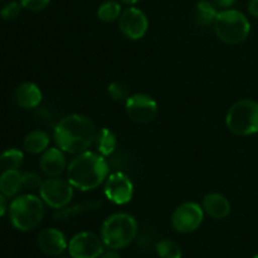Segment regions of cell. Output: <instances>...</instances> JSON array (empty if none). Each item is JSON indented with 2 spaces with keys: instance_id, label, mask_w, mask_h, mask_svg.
Here are the masks:
<instances>
[{
  "instance_id": "34",
  "label": "cell",
  "mask_w": 258,
  "mask_h": 258,
  "mask_svg": "<svg viewBox=\"0 0 258 258\" xmlns=\"http://www.w3.org/2000/svg\"><path fill=\"white\" fill-rule=\"evenodd\" d=\"M252 258H258V253H257V254H254V256L252 257Z\"/></svg>"
},
{
  "instance_id": "12",
  "label": "cell",
  "mask_w": 258,
  "mask_h": 258,
  "mask_svg": "<svg viewBox=\"0 0 258 258\" xmlns=\"http://www.w3.org/2000/svg\"><path fill=\"white\" fill-rule=\"evenodd\" d=\"M125 110L134 122L149 123L158 115V103L146 93H134L125 101Z\"/></svg>"
},
{
  "instance_id": "22",
  "label": "cell",
  "mask_w": 258,
  "mask_h": 258,
  "mask_svg": "<svg viewBox=\"0 0 258 258\" xmlns=\"http://www.w3.org/2000/svg\"><path fill=\"white\" fill-rule=\"evenodd\" d=\"M24 161V154L15 148L7 149L0 154V168L3 170H17Z\"/></svg>"
},
{
  "instance_id": "8",
  "label": "cell",
  "mask_w": 258,
  "mask_h": 258,
  "mask_svg": "<svg viewBox=\"0 0 258 258\" xmlns=\"http://www.w3.org/2000/svg\"><path fill=\"white\" fill-rule=\"evenodd\" d=\"M206 213L203 207L196 202H185L175 208L171 214V227L178 233H191L203 223Z\"/></svg>"
},
{
  "instance_id": "11",
  "label": "cell",
  "mask_w": 258,
  "mask_h": 258,
  "mask_svg": "<svg viewBox=\"0 0 258 258\" xmlns=\"http://www.w3.org/2000/svg\"><path fill=\"white\" fill-rule=\"evenodd\" d=\"M117 22L121 33L130 40L141 39L148 33V17L143 10L134 5H130L125 10H122Z\"/></svg>"
},
{
  "instance_id": "6",
  "label": "cell",
  "mask_w": 258,
  "mask_h": 258,
  "mask_svg": "<svg viewBox=\"0 0 258 258\" xmlns=\"http://www.w3.org/2000/svg\"><path fill=\"white\" fill-rule=\"evenodd\" d=\"M226 126L237 136H249L258 133V102L254 100H239L228 108Z\"/></svg>"
},
{
  "instance_id": "33",
  "label": "cell",
  "mask_w": 258,
  "mask_h": 258,
  "mask_svg": "<svg viewBox=\"0 0 258 258\" xmlns=\"http://www.w3.org/2000/svg\"><path fill=\"white\" fill-rule=\"evenodd\" d=\"M120 2H122L123 4L126 5H135L138 4L139 2H141V0H120Z\"/></svg>"
},
{
  "instance_id": "13",
  "label": "cell",
  "mask_w": 258,
  "mask_h": 258,
  "mask_svg": "<svg viewBox=\"0 0 258 258\" xmlns=\"http://www.w3.org/2000/svg\"><path fill=\"white\" fill-rule=\"evenodd\" d=\"M38 247L44 254L50 257H58L68 248V241L64 233L57 228L43 229L37 239Z\"/></svg>"
},
{
  "instance_id": "16",
  "label": "cell",
  "mask_w": 258,
  "mask_h": 258,
  "mask_svg": "<svg viewBox=\"0 0 258 258\" xmlns=\"http://www.w3.org/2000/svg\"><path fill=\"white\" fill-rule=\"evenodd\" d=\"M15 102L19 107L25 110H32L38 107L42 102V91L35 83L33 82H23L17 87L14 93Z\"/></svg>"
},
{
  "instance_id": "9",
  "label": "cell",
  "mask_w": 258,
  "mask_h": 258,
  "mask_svg": "<svg viewBox=\"0 0 258 258\" xmlns=\"http://www.w3.org/2000/svg\"><path fill=\"white\" fill-rule=\"evenodd\" d=\"M67 251L71 258H100L105 252V244L101 236L83 231L70 239Z\"/></svg>"
},
{
  "instance_id": "20",
  "label": "cell",
  "mask_w": 258,
  "mask_h": 258,
  "mask_svg": "<svg viewBox=\"0 0 258 258\" xmlns=\"http://www.w3.org/2000/svg\"><path fill=\"white\" fill-rule=\"evenodd\" d=\"M218 13V8L212 0H199L194 10V18L198 25L209 27V25H213Z\"/></svg>"
},
{
  "instance_id": "14",
  "label": "cell",
  "mask_w": 258,
  "mask_h": 258,
  "mask_svg": "<svg viewBox=\"0 0 258 258\" xmlns=\"http://www.w3.org/2000/svg\"><path fill=\"white\" fill-rule=\"evenodd\" d=\"M67 159L64 151L58 146L48 148L43 154H40L39 168L47 178H57L67 170Z\"/></svg>"
},
{
  "instance_id": "28",
  "label": "cell",
  "mask_w": 258,
  "mask_h": 258,
  "mask_svg": "<svg viewBox=\"0 0 258 258\" xmlns=\"http://www.w3.org/2000/svg\"><path fill=\"white\" fill-rule=\"evenodd\" d=\"M20 5L29 12H42L49 5L50 0H19Z\"/></svg>"
},
{
  "instance_id": "23",
  "label": "cell",
  "mask_w": 258,
  "mask_h": 258,
  "mask_svg": "<svg viewBox=\"0 0 258 258\" xmlns=\"http://www.w3.org/2000/svg\"><path fill=\"white\" fill-rule=\"evenodd\" d=\"M121 13H122V8L120 3L116 0H107L98 7L97 18L101 22L112 23L118 20Z\"/></svg>"
},
{
  "instance_id": "27",
  "label": "cell",
  "mask_w": 258,
  "mask_h": 258,
  "mask_svg": "<svg viewBox=\"0 0 258 258\" xmlns=\"http://www.w3.org/2000/svg\"><path fill=\"white\" fill-rule=\"evenodd\" d=\"M22 10V5L18 2H9L2 8L0 10V17L5 20H13L20 14Z\"/></svg>"
},
{
  "instance_id": "1",
  "label": "cell",
  "mask_w": 258,
  "mask_h": 258,
  "mask_svg": "<svg viewBox=\"0 0 258 258\" xmlns=\"http://www.w3.org/2000/svg\"><path fill=\"white\" fill-rule=\"evenodd\" d=\"M96 133L97 128L90 118L72 113L58 121L53 128V139L60 150L77 155L93 145Z\"/></svg>"
},
{
  "instance_id": "15",
  "label": "cell",
  "mask_w": 258,
  "mask_h": 258,
  "mask_svg": "<svg viewBox=\"0 0 258 258\" xmlns=\"http://www.w3.org/2000/svg\"><path fill=\"white\" fill-rule=\"evenodd\" d=\"M202 207L207 216L213 219L227 218L231 213V203L228 198L221 193H208L202 201Z\"/></svg>"
},
{
  "instance_id": "3",
  "label": "cell",
  "mask_w": 258,
  "mask_h": 258,
  "mask_svg": "<svg viewBox=\"0 0 258 258\" xmlns=\"http://www.w3.org/2000/svg\"><path fill=\"white\" fill-rule=\"evenodd\" d=\"M139 232L138 221L130 213L118 212L108 216L101 227V238L106 248L122 249L130 246Z\"/></svg>"
},
{
  "instance_id": "24",
  "label": "cell",
  "mask_w": 258,
  "mask_h": 258,
  "mask_svg": "<svg viewBox=\"0 0 258 258\" xmlns=\"http://www.w3.org/2000/svg\"><path fill=\"white\" fill-rule=\"evenodd\" d=\"M156 254L159 258H181L183 251L176 242L171 239H161L156 243Z\"/></svg>"
},
{
  "instance_id": "18",
  "label": "cell",
  "mask_w": 258,
  "mask_h": 258,
  "mask_svg": "<svg viewBox=\"0 0 258 258\" xmlns=\"http://www.w3.org/2000/svg\"><path fill=\"white\" fill-rule=\"evenodd\" d=\"M23 188L22 173L17 170H3L0 175V193L7 198H13L17 196Z\"/></svg>"
},
{
  "instance_id": "4",
  "label": "cell",
  "mask_w": 258,
  "mask_h": 258,
  "mask_svg": "<svg viewBox=\"0 0 258 258\" xmlns=\"http://www.w3.org/2000/svg\"><path fill=\"white\" fill-rule=\"evenodd\" d=\"M44 202L33 193L15 197L9 204V219L12 226L20 232L37 228L44 218Z\"/></svg>"
},
{
  "instance_id": "7",
  "label": "cell",
  "mask_w": 258,
  "mask_h": 258,
  "mask_svg": "<svg viewBox=\"0 0 258 258\" xmlns=\"http://www.w3.org/2000/svg\"><path fill=\"white\" fill-rule=\"evenodd\" d=\"M73 196H75V188L71 185L67 179H62L60 176L45 179L39 190V197L45 206L55 211L70 206Z\"/></svg>"
},
{
  "instance_id": "19",
  "label": "cell",
  "mask_w": 258,
  "mask_h": 258,
  "mask_svg": "<svg viewBox=\"0 0 258 258\" xmlns=\"http://www.w3.org/2000/svg\"><path fill=\"white\" fill-rule=\"evenodd\" d=\"M93 145L96 146L98 154L107 158L115 153L116 148H117V138H116L115 133L108 127H101L96 133Z\"/></svg>"
},
{
  "instance_id": "31",
  "label": "cell",
  "mask_w": 258,
  "mask_h": 258,
  "mask_svg": "<svg viewBox=\"0 0 258 258\" xmlns=\"http://www.w3.org/2000/svg\"><path fill=\"white\" fill-rule=\"evenodd\" d=\"M8 208H9V207H8L7 197L3 196V194L0 193V218H2L5 213H7Z\"/></svg>"
},
{
  "instance_id": "21",
  "label": "cell",
  "mask_w": 258,
  "mask_h": 258,
  "mask_svg": "<svg viewBox=\"0 0 258 258\" xmlns=\"http://www.w3.org/2000/svg\"><path fill=\"white\" fill-rule=\"evenodd\" d=\"M101 207L100 201H90V202H83V203L76 204L72 207H66V208L59 209L57 211V213L54 214V219L57 221H62V219H68L71 217H76L78 214L87 213V212L96 211Z\"/></svg>"
},
{
  "instance_id": "17",
  "label": "cell",
  "mask_w": 258,
  "mask_h": 258,
  "mask_svg": "<svg viewBox=\"0 0 258 258\" xmlns=\"http://www.w3.org/2000/svg\"><path fill=\"white\" fill-rule=\"evenodd\" d=\"M50 138L45 131L43 130H34L30 131L23 141L25 151L32 155H39L43 154L48 148H49Z\"/></svg>"
},
{
  "instance_id": "25",
  "label": "cell",
  "mask_w": 258,
  "mask_h": 258,
  "mask_svg": "<svg viewBox=\"0 0 258 258\" xmlns=\"http://www.w3.org/2000/svg\"><path fill=\"white\" fill-rule=\"evenodd\" d=\"M107 93L113 101H117V102L123 101L125 102L130 96V87L121 81H113L108 85Z\"/></svg>"
},
{
  "instance_id": "29",
  "label": "cell",
  "mask_w": 258,
  "mask_h": 258,
  "mask_svg": "<svg viewBox=\"0 0 258 258\" xmlns=\"http://www.w3.org/2000/svg\"><path fill=\"white\" fill-rule=\"evenodd\" d=\"M212 2L216 4L217 8H221L222 10L223 9H229L234 5L236 0H212Z\"/></svg>"
},
{
  "instance_id": "2",
  "label": "cell",
  "mask_w": 258,
  "mask_h": 258,
  "mask_svg": "<svg viewBox=\"0 0 258 258\" xmlns=\"http://www.w3.org/2000/svg\"><path fill=\"white\" fill-rule=\"evenodd\" d=\"M67 180L80 191H91L102 185L110 174V166L105 156L97 151L77 154L67 165Z\"/></svg>"
},
{
  "instance_id": "5",
  "label": "cell",
  "mask_w": 258,
  "mask_h": 258,
  "mask_svg": "<svg viewBox=\"0 0 258 258\" xmlns=\"http://www.w3.org/2000/svg\"><path fill=\"white\" fill-rule=\"evenodd\" d=\"M217 38L226 44H241L251 33L248 18L237 9H223L218 13L213 23Z\"/></svg>"
},
{
  "instance_id": "30",
  "label": "cell",
  "mask_w": 258,
  "mask_h": 258,
  "mask_svg": "<svg viewBox=\"0 0 258 258\" xmlns=\"http://www.w3.org/2000/svg\"><path fill=\"white\" fill-rule=\"evenodd\" d=\"M248 13L252 17L258 18V0H249Z\"/></svg>"
},
{
  "instance_id": "32",
  "label": "cell",
  "mask_w": 258,
  "mask_h": 258,
  "mask_svg": "<svg viewBox=\"0 0 258 258\" xmlns=\"http://www.w3.org/2000/svg\"><path fill=\"white\" fill-rule=\"evenodd\" d=\"M100 258H121V257L118 256L117 252L113 251V249H110V251H107V252H103V253L101 254Z\"/></svg>"
},
{
  "instance_id": "10",
  "label": "cell",
  "mask_w": 258,
  "mask_h": 258,
  "mask_svg": "<svg viewBox=\"0 0 258 258\" xmlns=\"http://www.w3.org/2000/svg\"><path fill=\"white\" fill-rule=\"evenodd\" d=\"M103 193L106 199L116 206H125L130 203L134 197V184L127 174L115 171L108 174L105 180Z\"/></svg>"
},
{
  "instance_id": "26",
  "label": "cell",
  "mask_w": 258,
  "mask_h": 258,
  "mask_svg": "<svg viewBox=\"0 0 258 258\" xmlns=\"http://www.w3.org/2000/svg\"><path fill=\"white\" fill-rule=\"evenodd\" d=\"M43 181L44 180L42 179V176L38 173H35V171H25V173L22 174L23 188L29 190L30 193L39 191L43 185Z\"/></svg>"
}]
</instances>
